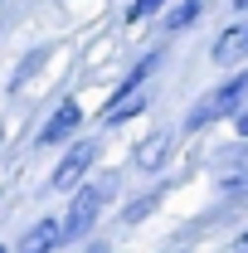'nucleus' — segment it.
<instances>
[{
  "mask_svg": "<svg viewBox=\"0 0 248 253\" xmlns=\"http://www.w3.org/2000/svg\"><path fill=\"white\" fill-rule=\"evenodd\" d=\"M248 102V68H239L229 83H219L214 93H205L200 102H195V112L185 117V131H200V126L219 122V117H239Z\"/></svg>",
  "mask_w": 248,
  "mask_h": 253,
  "instance_id": "f257e3e1",
  "label": "nucleus"
},
{
  "mask_svg": "<svg viewBox=\"0 0 248 253\" xmlns=\"http://www.w3.org/2000/svg\"><path fill=\"white\" fill-rule=\"evenodd\" d=\"M112 200V180H93V185H83L73 195V205H68V214L59 219V244H73V239H83L88 229L97 224L102 214V205Z\"/></svg>",
  "mask_w": 248,
  "mask_h": 253,
  "instance_id": "f03ea898",
  "label": "nucleus"
},
{
  "mask_svg": "<svg viewBox=\"0 0 248 253\" xmlns=\"http://www.w3.org/2000/svg\"><path fill=\"white\" fill-rule=\"evenodd\" d=\"M93 161H97V146H93V141L68 146V156L54 166V180H49V185H54V190H73L83 175H88V166H93Z\"/></svg>",
  "mask_w": 248,
  "mask_h": 253,
  "instance_id": "7ed1b4c3",
  "label": "nucleus"
},
{
  "mask_svg": "<svg viewBox=\"0 0 248 253\" xmlns=\"http://www.w3.org/2000/svg\"><path fill=\"white\" fill-rule=\"evenodd\" d=\"M78 122H83V107L68 97V102H59L54 107V117L39 126V146H59V141H68L73 131H78Z\"/></svg>",
  "mask_w": 248,
  "mask_h": 253,
  "instance_id": "20e7f679",
  "label": "nucleus"
},
{
  "mask_svg": "<svg viewBox=\"0 0 248 253\" xmlns=\"http://www.w3.org/2000/svg\"><path fill=\"white\" fill-rule=\"evenodd\" d=\"M209 59L214 63H239L248 59V20L244 25H229V30L214 39V49H209Z\"/></svg>",
  "mask_w": 248,
  "mask_h": 253,
  "instance_id": "39448f33",
  "label": "nucleus"
},
{
  "mask_svg": "<svg viewBox=\"0 0 248 253\" xmlns=\"http://www.w3.org/2000/svg\"><path fill=\"white\" fill-rule=\"evenodd\" d=\"M146 102H151L146 88H136V93H117L107 107H102V122H107V126H122V122H131L136 112H146Z\"/></svg>",
  "mask_w": 248,
  "mask_h": 253,
  "instance_id": "423d86ee",
  "label": "nucleus"
},
{
  "mask_svg": "<svg viewBox=\"0 0 248 253\" xmlns=\"http://www.w3.org/2000/svg\"><path fill=\"white\" fill-rule=\"evenodd\" d=\"M54 249H59V219H39L20 244V253H54Z\"/></svg>",
  "mask_w": 248,
  "mask_h": 253,
  "instance_id": "0eeeda50",
  "label": "nucleus"
},
{
  "mask_svg": "<svg viewBox=\"0 0 248 253\" xmlns=\"http://www.w3.org/2000/svg\"><path fill=\"white\" fill-rule=\"evenodd\" d=\"M165 146H170V131H156L151 141H141V146H136V166H146V170H156V166L165 161Z\"/></svg>",
  "mask_w": 248,
  "mask_h": 253,
  "instance_id": "6e6552de",
  "label": "nucleus"
},
{
  "mask_svg": "<svg viewBox=\"0 0 248 253\" xmlns=\"http://www.w3.org/2000/svg\"><path fill=\"white\" fill-rule=\"evenodd\" d=\"M156 63H161V54H146V59H141V63H136V68L122 78V88H117V93H136V88H141V83L156 73Z\"/></svg>",
  "mask_w": 248,
  "mask_h": 253,
  "instance_id": "1a4fd4ad",
  "label": "nucleus"
},
{
  "mask_svg": "<svg viewBox=\"0 0 248 253\" xmlns=\"http://www.w3.org/2000/svg\"><path fill=\"white\" fill-rule=\"evenodd\" d=\"M195 15H200V0H180V5H170L165 30H185V25H195Z\"/></svg>",
  "mask_w": 248,
  "mask_h": 253,
  "instance_id": "9d476101",
  "label": "nucleus"
},
{
  "mask_svg": "<svg viewBox=\"0 0 248 253\" xmlns=\"http://www.w3.org/2000/svg\"><path fill=\"white\" fill-rule=\"evenodd\" d=\"M156 205H161V195H141V200H131V205H126V214H122V219H126V224H141V219H146V214L156 210Z\"/></svg>",
  "mask_w": 248,
  "mask_h": 253,
  "instance_id": "9b49d317",
  "label": "nucleus"
},
{
  "mask_svg": "<svg viewBox=\"0 0 248 253\" xmlns=\"http://www.w3.org/2000/svg\"><path fill=\"white\" fill-rule=\"evenodd\" d=\"M161 5H165V0H131V10H126V20H131V25H141L146 15H156V10H161Z\"/></svg>",
  "mask_w": 248,
  "mask_h": 253,
  "instance_id": "f8f14e48",
  "label": "nucleus"
},
{
  "mask_svg": "<svg viewBox=\"0 0 248 253\" xmlns=\"http://www.w3.org/2000/svg\"><path fill=\"white\" fill-rule=\"evenodd\" d=\"M44 59H49V54H44V49H34L30 59L20 63V73H15V78H10V83H15V88H20V83H25V78H30V73H34V68H39V63H44Z\"/></svg>",
  "mask_w": 248,
  "mask_h": 253,
  "instance_id": "ddd939ff",
  "label": "nucleus"
},
{
  "mask_svg": "<svg viewBox=\"0 0 248 253\" xmlns=\"http://www.w3.org/2000/svg\"><path fill=\"white\" fill-rule=\"evenodd\" d=\"M239 136L248 141V112H239Z\"/></svg>",
  "mask_w": 248,
  "mask_h": 253,
  "instance_id": "4468645a",
  "label": "nucleus"
},
{
  "mask_svg": "<svg viewBox=\"0 0 248 253\" xmlns=\"http://www.w3.org/2000/svg\"><path fill=\"white\" fill-rule=\"evenodd\" d=\"M234 253H248V234H244V239H239V244H234Z\"/></svg>",
  "mask_w": 248,
  "mask_h": 253,
  "instance_id": "2eb2a0df",
  "label": "nucleus"
},
{
  "mask_svg": "<svg viewBox=\"0 0 248 253\" xmlns=\"http://www.w3.org/2000/svg\"><path fill=\"white\" fill-rule=\"evenodd\" d=\"M93 253H112V249H107V244H93Z\"/></svg>",
  "mask_w": 248,
  "mask_h": 253,
  "instance_id": "dca6fc26",
  "label": "nucleus"
},
{
  "mask_svg": "<svg viewBox=\"0 0 248 253\" xmlns=\"http://www.w3.org/2000/svg\"><path fill=\"white\" fill-rule=\"evenodd\" d=\"M234 10H248V0H234Z\"/></svg>",
  "mask_w": 248,
  "mask_h": 253,
  "instance_id": "f3484780",
  "label": "nucleus"
},
{
  "mask_svg": "<svg viewBox=\"0 0 248 253\" xmlns=\"http://www.w3.org/2000/svg\"><path fill=\"white\" fill-rule=\"evenodd\" d=\"M0 253H5V249H0Z\"/></svg>",
  "mask_w": 248,
  "mask_h": 253,
  "instance_id": "a211bd4d",
  "label": "nucleus"
}]
</instances>
